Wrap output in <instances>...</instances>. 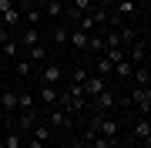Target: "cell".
<instances>
[{"instance_id": "cell-1", "label": "cell", "mask_w": 151, "mask_h": 148, "mask_svg": "<svg viewBox=\"0 0 151 148\" xmlns=\"http://www.w3.org/2000/svg\"><path fill=\"white\" fill-rule=\"evenodd\" d=\"M111 14L118 17V20H124V24H134L138 17H141V7H138V0H114V4H111Z\"/></svg>"}, {"instance_id": "cell-2", "label": "cell", "mask_w": 151, "mask_h": 148, "mask_svg": "<svg viewBox=\"0 0 151 148\" xmlns=\"http://www.w3.org/2000/svg\"><path fill=\"white\" fill-rule=\"evenodd\" d=\"M37 77H40V84H54V88H60V84H64V67H60L57 61H44V64L37 67Z\"/></svg>"}, {"instance_id": "cell-3", "label": "cell", "mask_w": 151, "mask_h": 148, "mask_svg": "<svg viewBox=\"0 0 151 148\" xmlns=\"http://www.w3.org/2000/svg\"><path fill=\"white\" fill-rule=\"evenodd\" d=\"M128 101L134 104V111H138V118H148V111H151V88H131L128 91Z\"/></svg>"}, {"instance_id": "cell-4", "label": "cell", "mask_w": 151, "mask_h": 148, "mask_svg": "<svg viewBox=\"0 0 151 148\" xmlns=\"http://www.w3.org/2000/svg\"><path fill=\"white\" fill-rule=\"evenodd\" d=\"M128 138H131L138 148H151V121H148V118H138Z\"/></svg>"}, {"instance_id": "cell-5", "label": "cell", "mask_w": 151, "mask_h": 148, "mask_svg": "<svg viewBox=\"0 0 151 148\" xmlns=\"http://www.w3.org/2000/svg\"><path fill=\"white\" fill-rule=\"evenodd\" d=\"M47 125H50V128H74L77 121H74L70 111H64L60 104H54V108H47Z\"/></svg>"}, {"instance_id": "cell-6", "label": "cell", "mask_w": 151, "mask_h": 148, "mask_svg": "<svg viewBox=\"0 0 151 148\" xmlns=\"http://www.w3.org/2000/svg\"><path fill=\"white\" fill-rule=\"evenodd\" d=\"M14 37H17V44H20L24 51H30V47L44 44V40H40V27H20V30L14 34Z\"/></svg>"}, {"instance_id": "cell-7", "label": "cell", "mask_w": 151, "mask_h": 148, "mask_svg": "<svg viewBox=\"0 0 151 148\" xmlns=\"http://www.w3.org/2000/svg\"><path fill=\"white\" fill-rule=\"evenodd\" d=\"M124 57H128L134 67H138V64H148V44L138 37L134 44H128V47H124Z\"/></svg>"}, {"instance_id": "cell-8", "label": "cell", "mask_w": 151, "mask_h": 148, "mask_svg": "<svg viewBox=\"0 0 151 148\" xmlns=\"http://www.w3.org/2000/svg\"><path fill=\"white\" fill-rule=\"evenodd\" d=\"M104 88H108V81H104V77H97V74H87L84 81H81V91H84V98H87V101L97 98Z\"/></svg>"}, {"instance_id": "cell-9", "label": "cell", "mask_w": 151, "mask_h": 148, "mask_svg": "<svg viewBox=\"0 0 151 148\" xmlns=\"http://www.w3.org/2000/svg\"><path fill=\"white\" fill-rule=\"evenodd\" d=\"M37 104H44V108H54L57 104V94H60V88H54V84H37Z\"/></svg>"}, {"instance_id": "cell-10", "label": "cell", "mask_w": 151, "mask_h": 148, "mask_svg": "<svg viewBox=\"0 0 151 148\" xmlns=\"http://www.w3.org/2000/svg\"><path fill=\"white\" fill-rule=\"evenodd\" d=\"M87 37H91V34H84L77 27H67V47L81 51V54H87Z\"/></svg>"}, {"instance_id": "cell-11", "label": "cell", "mask_w": 151, "mask_h": 148, "mask_svg": "<svg viewBox=\"0 0 151 148\" xmlns=\"http://www.w3.org/2000/svg\"><path fill=\"white\" fill-rule=\"evenodd\" d=\"M34 108H40L37 94L34 91H17V111H34Z\"/></svg>"}, {"instance_id": "cell-12", "label": "cell", "mask_w": 151, "mask_h": 148, "mask_svg": "<svg viewBox=\"0 0 151 148\" xmlns=\"http://www.w3.org/2000/svg\"><path fill=\"white\" fill-rule=\"evenodd\" d=\"M111 71H114V64H111V61L104 57V54H97V57H94V71H91V74L104 77V81H111Z\"/></svg>"}, {"instance_id": "cell-13", "label": "cell", "mask_w": 151, "mask_h": 148, "mask_svg": "<svg viewBox=\"0 0 151 148\" xmlns=\"http://www.w3.org/2000/svg\"><path fill=\"white\" fill-rule=\"evenodd\" d=\"M0 108H4V118L17 115V91H4L0 94Z\"/></svg>"}, {"instance_id": "cell-14", "label": "cell", "mask_w": 151, "mask_h": 148, "mask_svg": "<svg viewBox=\"0 0 151 148\" xmlns=\"http://www.w3.org/2000/svg\"><path fill=\"white\" fill-rule=\"evenodd\" d=\"M131 81H134L138 88H151V71H148V64H138L134 74H131Z\"/></svg>"}, {"instance_id": "cell-15", "label": "cell", "mask_w": 151, "mask_h": 148, "mask_svg": "<svg viewBox=\"0 0 151 148\" xmlns=\"http://www.w3.org/2000/svg\"><path fill=\"white\" fill-rule=\"evenodd\" d=\"M24 142H27V135H20L17 128H7V135H4V148H24Z\"/></svg>"}, {"instance_id": "cell-16", "label": "cell", "mask_w": 151, "mask_h": 148, "mask_svg": "<svg viewBox=\"0 0 151 148\" xmlns=\"http://www.w3.org/2000/svg\"><path fill=\"white\" fill-rule=\"evenodd\" d=\"M40 14L50 17V20H60V17H64V4H60V0H50V4L40 7Z\"/></svg>"}, {"instance_id": "cell-17", "label": "cell", "mask_w": 151, "mask_h": 148, "mask_svg": "<svg viewBox=\"0 0 151 148\" xmlns=\"http://www.w3.org/2000/svg\"><path fill=\"white\" fill-rule=\"evenodd\" d=\"M111 74H118V81H131V74H134V64L124 57V61H118V64H114V71H111Z\"/></svg>"}, {"instance_id": "cell-18", "label": "cell", "mask_w": 151, "mask_h": 148, "mask_svg": "<svg viewBox=\"0 0 151 148\" xmlns=\"http://www.w3.org/2000/svg\"><path fill=\"white\" fill-rule=\"evenodd\" d=\"M27 61H30L34 67H40L44 61H47V47H44V44H37V47H30V51H27Z\"/></svg>"}, {"instance_id": "cell-19", "label": "cell", "mask_w": 151, "mask_h": 148, "mask_svg": "<svg viewBox=\"0 0 151 148\" xmlns=\"http://www.w3.org/2000/svg\"><path fill=\"white\" fill-rule=\"evenodd\" d=\"M30 138H37V142H50V125H44V121H37V125L27 131Z\"/></svg>"}, {"instance_id": "cell-20", "label": "cell", "mask_w": 151, "mask_h": 148, "mask_svg": "<svg viewBox=\"0 0 151 148\" xmlns=\"http://www.w3.org/2000/svg\"><path fill=\"white\" fill-rule=\"evenodd\" d=\"M14 71H17V77H30L34 74V64H30L27 57H17L14 61Z\"/></svg>"}, {"instance_id": "cell-21", "label": "cell", "mask_w": 151, "mask_h": 148, "mask_svg": "<svg viewBox=\"0 0 151 148\" xmlns=\"http://www.w3.org/2000/svg\"><path fill=\"white\" fill-rule=\"evenodd\" d=\"M87 51H91V54H104V37L101 34H91V37H87Z\"/></svg>"}, {"instance_id": "cell-22", "label": "cell", "mask_w": 151, "mask_h": 148, "mask_svg": "<svg viewBox=\"0 0 151 148\" xmlns=\"http://www.w3.org/2000/svg\"><path fill=\"white\" fill-rule=\"evenodd\" d=\"M54 44L67 47V24H54Z\"/></svg>"}, {"instance_id": "cell-23", "label": "cell", "mask_w": 151, "mask_h": 148, "mask_svg": "<svg viewBox=\"0 0 151 148\" xmlns=\"http://www.w3.org/2000/svg\"><path fill=\"white\" fill-rule=\"evenodd\" d=\"M87 74H91V67H84V64H77L74 71H70V77H67V81H70V84H81V81H84Z\"/></svg>"}, {"instance_id": "cell-24", "label": "cell", "mask_w": 151, "mask_h": 148, "mask_svg": "<svg viewBox=\"0 0 151 148\" xmlns=\"http://www.w3.org/2000/svg\"><path fill=\"white\" fill-rule=\"evenodd\" d=\"M70 10H74V14H87V10H91V7H94V0H70Z\"/></svg>"}, {"instance_id": "cell-25", "label": "cell", "mask_w": 151, "mask_h": 148, "mask_svg": "<svg viewBox=\"0 0 151 148\" xmlns=\"http://www.w3.org/2000/svg\"><path fill=\"white\" fill-rule=\"evenodd\" d=\"M104 57H108L111 64H118V61H124V47H108V51H104Z\"/></svg>"}, {"instance_id": "cell-26", "label": "cell", "mask_w": 151, "mask_h": 148, "mask_svg": "<svg viewBox=\"0 0 151 148\" xmlns=\"http://www.w3.org/2000/svg\"><path fill=\"white\" fill-rule=\"evenodd\" d=\"M118 148H138V145L131 142V138H118Z\"/></svg>"}, {"instance_id": "cell-27", "label": "cell", "mask_w": 151, "mask_h": 148, "mask_svg": "<svg viewBox=\"0 0 151 148\" xmlns=\"http://www.w3.org/2000/svg\"><path fill=\"white\" fill-rule=\"evenodd\" d=\"M94 4H97V7H108V10H111V4H114V0H94Z\"/></svg>"}, {"instance_id": "cell-28", "label": "cell", "mask_w": 151, "mask_h": 148, "mask_svg": "<svg viewBox=\"0 0 151 148\" xmlns=\"http://www.w3.org/2000/svg\"><path fill=\"white\" fill-rule=\"evenodd\" d=\"M7 67H10V64H7L4 57H0V77H4V71H7Z\"/></svg>"}, {"instance_id": "cell-29", "label": "cell", "mask_w": 151, "mask_h": 148, "mask_svg": "<svg viewBox=\"0 0 151 148\" xmlns=\"http://www.w3.org/2000/svg\"><path fill=\"white\" fill-rule=\"evenodd\" d=\"M4 91H7V84H4V77H0V94H4Z\"/></svg>"}, {"instance_id": "cell-30", "label": "cell", "mask_w": 151, "mask_h": 148, "mask_svg": "<svg viewBox=\"0 0 151 148\" xmlns=\"http://www.w3.org/2000/svg\"><path fill=\"white\" fill-rule=\"evenodd\" d=\"M0 148H4V135H0Z\"/></svg>"}]
</instances>
